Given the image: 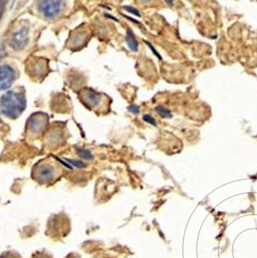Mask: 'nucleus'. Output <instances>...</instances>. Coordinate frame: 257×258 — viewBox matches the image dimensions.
Here are the masks:
<instances>
[{"label":"nucleus","instance_id":"7ed1b4c3","mask_svg":"<svg viewBox=\"0 0 257 258\" xmlns=\"http://www.w3.org/2000/svg\"><path fill=\"white\" fill-rule=\"evenodd\" d=\"M80 101L88 109L97 114H106L110 109L111 99L103 93L97 92L91 88H86L79 93Z\"/></svg>","mask_w":257,"mask_h":258},{"label":"nucleus","instance_id":"39448f33","mask_svg":"<svg viewBox=\"0 0 257 258\" xmlns=\"http://www.w3.org/2000/svg\"><path fill=\"white\" fill-rule=\"evenodd\" d=\"M71 225L66 216L57 215L52 217L51 220L48 223L47 230L46 233L47 235L52 237H65L70 232Z\"/></svg>","mask_w":257,"mask_h":258},{"label":"nucleus","instance_id":"aec40b11","mask_svg":"<svg viewBox=\"0 0 257 258\" xmlns=\"http://www.w3.org/2000/svg\"><path fill=\"white\" fill-rule=\"evenodd\" d=\"M128 110L133 114H138L139 112V107L137 105H132V106L129 107Z\"/></svg>","mask_w":257,"mask_h":258},{"label":"nucleus","instance_id":"412c9836","mask_svg":"<svg viewBox=\"0 0 257 258\" xmlns=\"http://www.w3.org/2000/svg\"><path fill=\"white\" fill-rule=\"evenodd\" d=\"M152 0H138V2L140 4H147L152 2Z\"/></svg>","mask_w":257,"mask_h":258},{"label":"nucleus","instance_id":"6ab92c4d","mask_svg":"<svg viewBox=\"0 0 257 258\" xmlns=\"http://www.w3.org/2000/svg\"><path fill=\"white\" fill-rule=\"evenodd\" d=\"M124 9L127 10V12H129V13H131V14H134V15L137 16V17H141L140 13H139L136 9L133 8V7L127 6V7H124Z\"/></svg>","mask_w":257,"mask_h":258},{"label":"nucleus","instance_id":"4468645a","mask_svg":"<svg viewBox=\"0 0 257 258\" xmlns=\"http://www.w3.org/2000/svg\"><path fill=\"white\" fill-rule=\"evenodd\" d=\"M77 152H78V154L81 157H82L83 159H90V160H91V159H93V158H94L91 152H89L88 150H86V149H77Z\"/></svg>","mask_w":257,"mask_h":258},{"label":"nucleus","instance_id":"9d476101","mask_svg":"<svg viewBox=\"0 0 257 258\" xmlns=\"http://www.w3.org/2000/svg\"><path fill=\"white\" fill-rule=\"evenodd\" d=\"M17 78V72L14 67L5 63L0 68V88L1 91L9 89L15 82Z\"/></svg>","mask_w":257,"mask_h":258},{"label":"nucleus","instance_id":"a211bd4d","mask_svg":"<svg viewBox=\"0 0 257 258\" xmlns=\"http://www.w3.org/2000/svg\"><path fill=\"white\" fill-rule=\"evenodd\" d=\"M143 120L152 125L156 126V121H155V118L149 114H145L143 116Z\"/></svg>","mask_w":257,"mask_h":258},{"label":"nucleus","instance_id":"1a4fd4ad","mask_svg":"<svg viewBox=\"0 0 257 258\" xmlns=\"http://www.w3.org/2000/svg\"><path fill=\"white\" fill-rule=\"evenodd\" d=\"M63 8V0H40L39 10L46 18H54Z\"/></svg>","mask_w":257,"mask_h":258},{"label":"nucleus","instance_id":"0eeeda50","mask_svg":"<svg viewBox=\"0 0 257 258\" xmlns=\"http://www.w3.org/2000/svg\"><path fill=\"white\" fill-rule=\"evenodd\" d=\"M48 62L46 59L41 57H32L27 60V75L35 81H40L47 75Z\"/></svg>","mask_w":257,"mask_h":258},{"label":"nucleus","instance_id":"f03ea898","mask_svg":"<svg viewBox=\"0 0 257 258\" xmlns=\"http://www.w3.org/2000/svg\"><path fill=\"white\" fill-rule=\"evenodd\" d=\"M27 107L25 90H10L1 97V114L11 119L19 118Z\"/></svg>","mask_w":257,"mask_h":258},{"label":"nucleus","instance_id":"4be33fe9","mask_svg":"<svg viewBox=\"0 0 257 258\" xmlns=\"http://www.w3.org/2000/svg\"><path fill=\"white\" fill-rule=\"evenodd\" d=\"M165 2L167 3V4H168V6H172L174 0H165Z\"/></svg>","mask_w":257,"mask_h":258},{"label":"nucleus","instance_id":"f8f14e48","mask_svg":"<svg viewBox=\"0 0 257 258\" xmlns=\"http://www.w3.org/2000/svg\"><path fill=\"white\" fill-rule=\"evenodd\" d=\"M126 41H127L129 48L131 49L132 51H138V49H139V44H138L137 40L135 38V36H134L133 33H132V30H127Z\"/></svg>","mask_w":257,"mask_h":258},{"label":"nucleus","instance_id":"2eb2a0df","mask_svg":"<svg viewBox=\"0 0 257 258\" xmlns=\"http://www.w3.org/2000/svg\"><path fill=\"white\" fill-rule=\"evenodd\" d=\"M1 258H22L18 253L15 251L4 252L1 255Z\"/></svg>","mask_w":257,"mask_h":258},{"label":"nucleus","instance_id":"ddd939ff","mask_svg":"<svg viewBox=\"0 0 257 258\" xmlns=\"http://www.w3.org/2000/svg\"><path fill=\"white\" fill-rule=\"evenodd\" d=\"M157 113L162 117V118H171L172 117L171 111L169 110L166 109L162 106H158L155 108Z\"/></svg>","mask_w":257,"mask_h":258},{"label":"nucleus","instance_id":"dca6fc26","mask_svg":"<svg viewBox=\"0 0 257 258\" xmlns=\"http://www.w3.org/2000/svg\"><path fill=\"white\" fill-rule=\"evenodd\" d=\"M67 162H70L71 165L75 166V167L78 168V169H83V168L85 167L86 165L82 162V161L80 160H72V159H66Z\"/></svg>","mask_w":257,"mask_h":258},{"label":"nucleus","instance_id":"f257e3e1","mask_svg":"<svg viewBox=\"0 0 257 258\" xmlns=\"http://www.w3.org/2000/svg\"><path fill=\"white\" fill-rule=\"evenodd\" d=\"M63 167L57 159L53 158L42 159L33 166L32 178L41 185H51L63 175Z\"/></svg>","mask_w":257,"mask_h":258},{"label":"nucleus","instance_id":"9b49d317","mask_svg":"<svg viewBox=\"0 0 257 258\" xmlns=\"http://www.w3.org/2000/svg\"><path fill=\"white\" fill-rule=\"evenodd\" d=\"M65 139V133L63 128L56 127L51 129L46 135V143L49 147L56 148L60 146Z\"/></svg>","mask_w":257,"mask_h":258},{"label":"nucleus","instance_id":"20e7f679","mask_svg":"<svg viewBox=\"0 0 257 258\" xmlns=\"http://www.w3.org/2000/svg\"><path fill=\"white\" fill-rule=\"evenodd\" d=\"M48 121H49V118L46 113L40 112V111L33 113L27 120V127H26L27 136L32 139L40 138L46 131Z\"/></svg>","mask_w":257,"mask_h":258},{"label":"nucleus","instance_id":"f3484780","mask_svg":"<svg viewBox=\"0 0 257 258\" xmlns=\"http://www.w3.org/2000/svg\"><path fill=\"white\" fill-rule=\"evenodd\" d=\"M32 258H53V256L47 252L40 251L33 253Z\"/></svg>","mask_w":257,"mask_h":258},{"label":"nucleus","instance_id":"423d86ee","mask_svg":"<svg viewBox=\"0 0 257 258\" xmlns=\"http://www.w3.org/2000/svg\"><path fill=\"white\" fill-rule=\"evenodd\" d=\"M91 39V32L86 26H81L71 32L67 46L71 50H81L84 47Z\"/></svg>","mask_w":257,"mask_h":258},{"label":"nucleus","instance_id":"6e6552de","mask_svg":"<svg viewBox=\"0 0 257 258\" xmlns=\"http://www.w3.org/2000/svg\"><path fill=\"white\" fill-rule=\"evenodd\" d=\"M30 40V30L27 27H21L14 32L10 38V47L16 51H20L25 48Z\"/></svg>","mask_w":257,"mask_h":258}]
</instances>
